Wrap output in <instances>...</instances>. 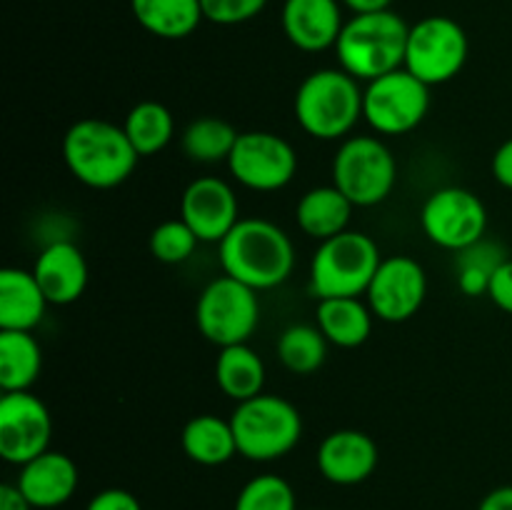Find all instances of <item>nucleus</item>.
Segmentation results:
<instances>
[{"instance_id":"nucleus-9","label":"nucleus","mask_w":512,"mask_h":510,"mask_svg":"<svg viewBox=\"0 0 512 510\" xmlns=\"http://www.w3.org/2000/svg\"><path fill=\"white\" fill-rule=\"evenodd\" d=\"M470 55L468 33L448 15H428L410 25L405 70L425 85H443L458 78Z\"/></svg>"},{"instance_id":"nucleus-10","label":"nucleus","mask_w":512,"mask_h":510,"mask_svg":"<svg viewBox=\"0 0 512 510\" xmlns=\"http://www.w3.org/2000/svg\"><path fill=\"white\" fill-rule=\"evenodd\" d=\"M430 110V85L400 68L370 80L363 88V118L378 135H405Z\"/></svg>"},{"instance_id":"nucleus-23","label":"nucleus","mask_w":512,"mask_h":510,"mask_svg":"<svg viewBox=\"0 0 512 510\" xmlns=\"http://www.w3.org/2000/svg\"><path fill=\"white\" fill-rule=\"evenodd\" d=\"M180 445H183V453L193 463L205 465V468L225 465L238 455V440H235L233 423L213 413L190 418L185 423L183 435H180Z\"/></svg>"},{"instance_id":"nucleus-1","label":"nucleus","mask_w":512,"mask_h":510,"mask_svg":"<svg viewBox=\"0 0 512 510\" xmlns=\"http://www.w3.org/2000/svg\"><path fill=\"white\" fill-rule=\"evenodd\" d=\"M218 245L223 273L258 293L278 288L293 275L295 245L273 220L240 218Z\"/></svg>"},{"instance_id":"nucleus-35","label":"nucleus","mask_w":512,"mask_h":510,"mask_svg":"<svg viewBox=\"0 0 512 510\" xmlns=\"http://www.w3.org/2000/svg\"><path fill=\"white\" fill-rule=\"evenodd\" d=\"M488 298L493 300L500 310L512 315V258L505 260V263L495 270L493 280H490Z\"/></svg>"},{"instance_id":"nucleus-11","label":"nucleus","mask_w":512,"mask_h":510,"mask_svg":"<svg viewBox=\"0 0 512 510\" xmlns=\"http://www.w3.org/2000/svg\"><path fill=\"white\" fill-rule=\"evenodd\" d=\"M420 228L430 243L460 253L485 238L488 208L473 190L445 185L425 198L420 210Z\"/></svg>"},{"instance_id":"nucleus-18","label":"nucleus","mask_w":512,"mask_h":510,"mask_svg":"<svg viewBox=\"0 0 512 510\" xmlns=\"http://www.w3.org/2000/svg\"><path fill=\"white\" fill-rule=\"evenodd\" d=\"M280 23L295 48L323 53L335 48L345 20L338 0H285Z\"/></svg>"},{"instance_id":"nucleus-2","label":"nucleus","mask_w":512,"mask_h":510,"mask_svg":"<svg viewBox=\"0 0 512 510\" xmlns=\"http://www.w3.org/2000/svg\"><path fill=\"white\" fill-rule=\"evenodd\" d=\"M63 160L78 183L93 190H110L133 175L140 155L123 125L83 118L63 135Z\"/></svg>"},{"instance_id":"nucleus-6","label":"nucleus","mask_w":512,"mask_h":510,"mask_svg":"<svg viewBox=\"0 0 512 510\" xmlns=\"http://www.w3.org/2000/svg\"><path fill=\"white\" fill-rule=\"evenodd\" d=\"M238 455L253 463L285 458L303 438V415L290 400L260 393L243 400L230 415Z\"/></svg>"},{"instance_id":"nucleus-25","label":"nucleus","mask_w":512,"mask_h":510,"mask_svg":"<svg viewBox=\"0 0 512 510\" xmlns=\"http://www.w3.org/2000/svg\"><path fill=\"white\" fill-rule=\"evenodd\" d=\"M215 383L235 403L255 398L265 388V363L248 343L220 348L215 360Z\"/></svg>"},{"instance_id":"nucleus-36","label":"nucleus","mask_w":512,"mask_h":510,"mask_svg":"<svg viewBox=\"0 0 512 510\" xmlns=\"http://www.w3.org/2000/svg\"><path fill=\"white\" fill-rule=\"evenodd\" d=\"M490 170H493V178L498 180L503 188L512 190V138L500 143V148L495 150Z\"/></svg>"},{"instance_id":"nucleus-19","label":"nucleus","mask_w":512,"mask_h":510,"mask_svg":"<svg viewBox=\"0 0 512 510\" xmlns=\"http://www.w3.org/2000/svg\"><path fill=\"white\" fill-rule=\"evenodd\" d=\"M33 275L50 305H70L80 300L90 278L83 250L70 240H55L45 245L35 258Z\"/></svg>"},{"instance_id":"nucleus-4","label":"nucleus","mask_w":512,"mask_h":510,"mask_svg":"<svg viewBox=\"0 0 512 510\" xmlns=\"http://www.w3.org/2000/svg\"><path fill=\"white\" fill-rule=\"evenodd\" d=\"M295 120L315 140H345L363 118L360 80L343 68H320L295 90Z\"/></svg>"},{"instance_id":"nucleus-13","label":"nucleus","mask_w":512,"mask_h":510,"mask_svg":"<svg viewBox=\"0 0 512 510\" xmlns=\"http://www.w3.org/2000/svg\"><path fill=\"white\" fill-rule=\"evenodd\" d=\"M50 410L30 390L3 393L0 398V455L10 465H25L50 450Z\"/></svg>"},{"instance_id":"nucleus-20","label":"nucleus","mask_w":512,"mask_h":510,"mask_svg":"<svg viewBox=\"0 0 512 510\" xmlns=\"http://www.w3.org/2000/svg\"><path fill=\"white\" fill-rule=\"evenodd\" d=\"M50 300L35 280L33 270H0V330H28L33 333L45 318Z\"/></svg>"},{"instance_id":"nucleus-26","label":"nucleus","mask_w":512,"mask_h":510,"mask_svg":"<svg viewBox=\"0 0 512 510\" xmlns=\"http://www.w3.org/2000/svg\"><path fill=\"white\" fill-rule=\"evenodd\" d=\"M43 370V348L28 330H0V388L30 390Z\"/></svg>"},{"instance_id":"nucleus-38","label":"nucleus","mask_w":512,"mask_h":510,"mask_svg":"<svg viewBox=\"0 0 512 510\" xmlns=\"http://www.w3.org/2000/svg\"><path fill=\"white\" fill-rule=\"evenodd\" d=\"M478 510H512V485H500L480 500Z\"/></svg>"},{"instance_id":"nucleus-15","label":"nucleus","mask_w":512,"mask_h":510,"mask_svg":"<svg viewBox=\"0 0 512 510\" xmlns=\"http://www.w3.org/2000/svg\"><path fill=\"white\" fill-rule=\"evenodd\" d=\"M180 218L193 228L200 243H220L240 220L233 185L215 175H200L180 195Z\"/></svg>"},{"instance_id":"nucleus-21","label":"nucleus","mask_w":512,"mask_h":510,"mask_svg":"<svg viewBox=\"0 0 512 510\" xmlns=\"http://www.w3.org/2000/svg\"><path fill=\"white\" fill-rule=\"evenodd\" d=\"M355 205L350 203L348 195L340 188L330 185H318V188H310L303 198L295 205V220H298V228L303 230L308 238L323 240L333 238V235L345 233L350 230V218H353Z\"/></svg>"},{"instance_id":"nucleus-14","label":"nucleus","mask_w":512,"mask_h":510,"mask_svg":"<svg viewBox=\"0 0 512 510\" xmlns=\"http://www.w3.org/2000/svg\"><path fill=\"white\" fill-rule=\"evenodd\" d=\"M370 310L385 323H405L423 308L428 298V275L410 255H390L375 270L365 290Z\"/></svg>"},{"instance_id":"nucleus-12","label":"nucleus","mask_w":512,"mask_h":510,"mask_svg":"<svg viewBox=\"0 0 512 510\" xmlns=\"http://www.w3.org/2000/svg\"><path fill=\"white\" fill-rule=\"evenodd\" d=\"M233 180L258 193H275L293 183L298 173V153L293 145L270 130H248L238 135L228 158Z\"/></svg>"},{"instance_id":"nucleus-30","label":"nucleus","mask_w":512,"mask_h":510,"mask_svg":"<svg viewBox=\"0 0 512 510\" xmlns=\"http://www.w3.org/2000/svg\"><path fill=\"white\" fill-rule=\"evenodd\" d=\"M508 260L505 250L493 240H478L470 248L455 253V275H458V288L468 298L488 295L490 280L495 270Z\"/></svg>"},{"instance_id":"nucleus-3","label":"nucleus","mask_w":512,"mask_h":510,"mask_svg":"<svg viewBox=\"0 0 512 510\" xmlns=\"http://www.w3.org/2000/svg\"><path fill=\"white\" fill-rule=\"evenodd\" d=\"M410 25L393 10L358 13L345 20L335 43L338 65L360 83L388 75L405 65Z\"/></svg>"},{"instance_id":"nucleus-17","label":"nucleus","mask_w":512,"mask_h":510,"mask_svg":"<svg viewBox=\"0 0 512 510\" xmlns=\"http://www.w3.org/2000/svg\"><path fill=\"white\" fill-rule=\"evenodd\" d=\"M80 483L78 465L60 450H45L38 458L20 465L15 485L38 510H53L68 503Z\"/></svg>"},{"instance_id":"nucleus-29","label":"nucleus","mask_w":512,"mask_h":510,"mask_svg":"<svg viewBox=\"0 0 512 510\" xmlns=\"http://www.w3.org/2000/svg\"><path fill=\"white\" fill-rule=\"evenodd\" d=\"M328 345V338L318 325L295 323L280 333L275 350L285 370L295 375H310L323 368L328 358Z\"/></svg>"},{"instance_id":"nucleus-24","label":"nucleus","mask_w":512,"mask_h":510,"mask_svg":"<svg viewBox=\"0 0 512 510\" xmlns=\"http://www.w3.org/2000/svg\"><path fill=\"white\" fill-rule=\"evenodd\" d=\"M133 18L143 30L163 40H183L203 23L200 0H130Z\"/></svg>"},{"instance_id":"nucleus-32","label":"nucleus","mask_w":512,"mask_h":510,"mask_svg":"<svg viewBox=\"0 0 512 510\" xmlns=\"http://www.w3.org/2000/svg\"><path fill=\"white\" fill-rule=\"evenodd\" d=\"M198 235L193 233L188 223L183 218L163 220L160 225H155L153 233H150V255H153L158 263L165 265H178L185 263L190 255L198 248Z\"/></svg>"},{"instance_id":"nucleus-39","label":"nucleus","mask_w":512,"mask_h":510,"mask_svg":"<svg viewBox=\"0 0 512 510\" xmlns=\"http://www.w3.org/2000/svg\"><path fill=\"white\" fill-rule=\"evenodd\" d=\"M393 0H343L355 15L358 13H378V10H388Z\"/></svg>"},{"instance_id":"nucleus-8","label":"nucleus","mask_w":512,"mask_h":510,"mask_svg":"<svg viewBox=\"0 0 512 510\" xmlns=\"http://www.w3.org/2000/svg\"><path fill=\"white\" fill-rule=\"evenodd\" d=\"M195 323L200 335L218 348L248 343L260 323L258 290L223 273L200 293L195 303Z\"/></svg>"},{"instance_id":"nucleus-33","label":"nucleus","mask_w":512,"mask_h":510,"mask_svg":"<svg viewBox=\"0 0 512 510\" xmlns=\"http://www.w3.org/2000/svg\"><path fill=\"white\" fill-rule=\"evenodd\" d=\"M205 20L215 25H240L260 15L268 0H200Z\"/></svg>"},{"instance_id":"nucleus-27","label":"nucleus","mask_w":512,"mask_h":510,"mask_svg":"<svg viewBox=\"0 0 512 510\" xmlns=\"http://www.w3.org/2000/svg\"><path fill=\"white\" fill-rule=\"evenodd\" d=\"M238 135L240 133L228 120L203 115V118H195L193 123H188V128L180 135V143H183V153L193 163H228L230 153L238 143Z\"/></svg>"},{"instance_id":"nucleus-7","label":"nucleus","mask_w":512,"mask_h":510,"mask_svg":"<svg viewBox=\"0 0 512 510\" xmlns=\"http://www.w3.org/2000/svg\"><path fill=\"white\" fill-rule=\"evenodd\" d=\"M330 175L335 188L343 190L355 208H373L393 193L398 160L375 135H350L340 143Z\"/></svg>"},{"instance_id":"nucleus-28","label":"nucleus","mask_w":512,"mask_h":510,"mask_svg":"<svg viewBox=\"0 0 512 510\" xmlns=\"http://www.w3.org/2000/svg\"><path fill=\"white\" fill-rule=\"evenodd\" d=\"M123 128L140 158H148L168 148L175 135V118L158 100H143L130 108Z\"/></svg>"},{"instance_id":"nucleus-16","label":"nucleus","mask_w":512,"mask_h":510,"mask_svg":"<svg viewBox=\"0 0 512 510\" xmlns=\"http://www.w3.org/2000/svg\"><path fill=\"white\" fill-rule=\"evenodd\" d=\"M378 445L368 433L355 428L333 430L318 448V470L333 485H358L378 468Z\"/></svg>"},{"instance_id":"nucleus-31","label":"nucleus","mask_w":512,"mask_h":510,"mask_svg":"<svg viewBox=\"0 0 512 510\" xmlns=\"http://www.w3.org/2000/svg\"><path fill=\"white\" fill-rule=\"evenodd\" d=\"M233 510H298V500L288 480L265 473L243 485Z\"/></svg>"},{"instance_id":"nucleus-37","label":"nucleus","mask_w":512,"mask_h":510,"mask_svg":"<svg viewBox=\"0 0 512 510\" xmlns=\"http://www.w3.org/2000/svg\"><path fill=\"white\" fill-rule=\"evenodd\" d=\"M0 510H35L15 483L0 485Z\"/></svg>"},{"instance_id":"nucleus-22","label":"nucleus","mask_w":512,"mask_h":510,"mask_svg":"<svg viewBox=\"0 0 512 510\" xmlns=\"http://www.w3.org/2000/svg\"><path fill=\"white\" fill-rule=\"evenodd\" d=\"M375 313L368 300L360 298H325L315 308V325L323 330L330 345L338 348H360L373 333Z\"/></svg>"},{"instance_id":"nucleus-5","label":"nucleus","mask_w":512,"mask_h":510,"mask_svg":"<svg viewBox=\"0 0 512 510\" xmlns=\"http://www.w3.org/2000/svg\"><path fill=\"white\" fill-rule=\"evenodd\" d=\"M380 263V248L370 235L360 230L333 235L310 258V293L318 300L360 298Z\"/></svg>"},{"instance_id":"nucleus-34","label":"nucleus","mask_w":512,"mask_h":510,"mask_svg":"<svg viewBox=\"0 0 512 510\" xmlns=\"http://www.w3.org/2000/svg\"><path fill=\"white\" fill-rule=\"evenodd\" d=\"M85 510H143V505H140V500L130 490L105 488L90 498Z\"/></svg>"}]
</instances>
